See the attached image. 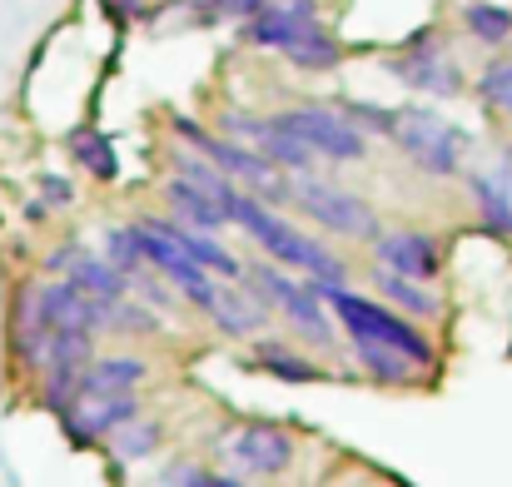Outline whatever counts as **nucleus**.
Here are the masks:
<instances>
[{"mask_svg":"<svg viewBox=\"0 0 512 487\" xmlns=\"http://www.w3.org/2000/svg\"><path fill=\"white\" fill-rule=\"evenodd\" d=\"M473 95H478V105H483L488 115L512 120V50L488 55V60L478 65V75H473Z\"/></svg>","mask_w":512,"mask_h":487,"instance_id":"25","label":"nucleus"},{"mask_svg":"<svg viewBox=\"0 0 512 487\" xmlns=\"http://www.w3.org/2000/svg\"><path fill=\"white\" fill-rule=\"evenodd\" d=\"M160 333H165V319H160L150 304H140L135 294L110 304V324H105V338H130V343H145V338H160Z\"/></svg>","mask_w":512,"mask_h":487,"instance_id":"26","label":"nucleus"},{"mask_svg":"<svg viewBox=\"0 0 512 487\" xmlns=\"http://www.w3.org/2000/svg\"><path fill=\"white\" fill-rule=\"evenodd\" d=\"M209 463L244 483H284L299 473L304 443L294 428H284L274 418H244V423H224L209 438Z\"/></svg>","mask_w":512,"mask_h":487,"instance_id":"4","label":"nucleus"},{"mask_svg":"<svg viewBox=\"0 0 512 487\" xmlns=\"http://www.w3.org/2000/svg\"><path fill=\"white\" fill-rule=\"evenodd\" d=\"M324 20V5L319 0H269L254 20L239 25V40L249 50H269V55H284L304 30H314Z\"/></svg>","mask_w":512,"mask_h":487,"instance_id":"12","label":"nucleus"},{"mask_svg":"<svg viewBox=\"0 0 512 487\" xmlns=\"http://www.w3.org/2000/svg\"><path fill=\"white\" fill-rule=\"evenodd\" d=\"M463 189H468V204H473V219L483 234L512 244V160L493 164H468L463 174Z\"/></svg>","mask_w":512,"mask_h":487,"instance_id":"11","label":"nucleus"},{"mask_svg":"<svg viewBox=\"0 0 512 487\" xmlns=\"http://www.w3.org/2000/svg\"><path fill=\"white\" fill-rule=\"evenodd\" d=\"M343 55H348V50H343V40L324 25V20H319L314 30H304V35L284 50V60H289L299 75H334V70L343 65Z\"/></svg>","mask_w":512,"mask_h":487,"instance_id":"24","label":"nucleus"},{"mask_svg":"<svg viewBox=\"0 0 512 487\" xmlns=\"http://www.w3.org/2000/svg\"><path fill=\"white\" fill-rule=\"evenodd\" d=\"M199 468H204V458H189V453H179V458H170V463H160V468L150 473V483H145V487H189Z\"/></svg>","mask_w":512,"mask_h":487,"instance_id":"30","label":"nucleus"},{"mask_svg":"<svg viewBox=\"0 0 512 487\" xmlns=\"http://www.w3.org/2000/svg\"><path fill=\"white\" fill-rule=\"evenodd\" d=\"M229 229H239L269 264H279V269H289V274H299V279H309V284H319V289L353 284L348 254H339V249L324 244V239H314L304 224H294L289 209H274V204H264V199H254V194H239L234 209H229Z\"/></svg>","mask_w":512,"mask_h":487,"instance_id":"1","label":"nucleus"},{"mask_svg":"<svg viewBox=\"0 0 512 487\" xmlns=\"http://www.w3.org/2000/svg\"><path fill=\"white\" fill-rule=\"evenodd\" d=\"M155 234H165L184 259H194L204 274H214L219 284H239L244 279V259L219 239V234H204V229H189V224H174L170 214H140Z\"/></svg>","mask_w":512,"mask_h":487,"instance_id":"13","label":"nucleus"},{"mask_svg":"<svg viewBox=\"0 0 512 487\" xmlns=\"http://www.w3.org/2000/svg\"><path fill=\"white\" fill-rule=\"evenodd\" d=\"M343 353H348V363H353L368 383H378V388H423V383H433L428 373H418L413 363H403L398 353H388V348H378V343H343Z\"/></svg>","mask_w":512,"mask_h":487,"instance_id":"20","label":"nucleus"},{"mask_svg":"<svg viewBox=\"0 0 512 487\" xmlns=\"http://www.w3.org/2000/svg\"><path fill=\"white\" fill-rule=\"evenodd\" d=\"M388 145L413 164L423 179H433V184L463 179V174H468V160H473V135H468L463 125H453L448 115L428 110V105L398 110V130H393Z\"/></svg>","mask_w":512,"mask_h":487,"instance_id":"6","label":"nucleus"},{"mask_svg":"<svg viewBox=\"0 0 512 487\" xmlns=\"http://www.w3.org/2000/svg\"><path fill=\"white\" fill-rule=\"evenodd\" d=\"M145 413V393H80L55 423L70 438V448H100L115 428Z\"/></svg>","mask_w":512,"mask_h":487,"instance_id":"10","label":"nucleus"},{"mask_svg":"<svg viewBox=\"0 0 512 487\" xmlns=\"http://www.w3.org/2000/svg\"><path fill=\"white\" fill-rule=\"evenodd\" d=\"M160 199H165V214H170L174 224H189V229H204V234H224V229H229V214H224L204 189H194L189 179L165 174Z\"/></svg>","mask_w":512,"mask_h":487,"instance_id":"19","label":"nucleus"},{"mask_svg":"<svg viewBox=\"0 0 512 487\" xmlns=\"http://www.w3.org/2000/svg\"><path fill=\"white\" fill-rule=\"evenodd\" d=\"M294 140H304L314 150L319 164H334V169H363L373 160V140L343 120L339 105H324V100H299V105H284V110H269Z\"/></svg>","mask_w":512,"mask_h":487,"instance_id":"7","label":"nucleus"},{"mask_svg":"<svg viewBox=\"0 0 512 487\" xmlns=\"http://www.w3.org/2000/svg\"><path fill=\"white\" fill-rule=\"evenodd\" d=\"M35 199H40L50 214H65V209H75L80 189H75V179H70V174H55V169H45V174L35 179Z\"/></svg>","mask_w":512,"mask_h":487,"instance_id":"29","label":"nucleus"},{"mask_svg":"<svg viewBox=\"0 0 512 487\" xmlns=\"http://www.w3.org/2000/svg\"><path fill=\"white\" fill-rule=\"evenodd\" d=\"M363 279H368V294H373L378 304H388L393 314H403V319H413V324L433 328V324H443V314H448V299H443L438 284H413V279H398V274H388V269H378V264H368Z\"/></svg>","mask_w":512,"mask_h":487,"instance_id":"14","label":"nucleus"},{"mask_svg":"<svg viewBox=\"0 0 512 487\" xmlns=\"http://www.w3.org/2000/svg\"><path fill=\"white\" fill-rule=\"evenodd\" d=\"M458 20H463V35L473 45H483L488 55L512 50V5H503V0H463Z\"/></svg>","mask_w":512,"mask_h":487,"instance_id":"21","label":"nucleus"},{"mask_svg":"<svg viewBox=\"0 0 512 487\" xmlns=\"http://www.w3.org/2000/svg\"><path fill=\"white\" fill-rule=\"evenodd\" d=\"M100 448H105V458H110L115 468H150V463L165 458V448H170V418L145 408V413L130 418L125 428H115Z\"/></svg>","mask_w":512,"mask_h":487,"instance_id":"16","label":"nucleus"},{"mask_svg":"<svg viewBox=\"0 0 512 487\" xmlns=\"http://www.w3.org/2000/svg\"><path fill=\"white\" fill-rule=\"evenodd\" d=\"M269 0H209V20H254Z\"/></svg>","mask_w":512,"mask_h":487,"instance_id":"31","label":"nucleus"},{"mask_svg":"<svg viewBox=\"0 0 512 487\" xmlns=\"http://www.w3.org/2000/svg\"><path fill=\"white\" fill-rule=\"evenodd\" d=\"M110 20L120 25H135V20H150V0H100Z\"/></svg>","mask_w":512,"mask_h":487,"instance_id":"32","label":"nucleus"},{"mask_svg":"<svg viewBox=\"0 0 512 487\" xmlns=\"http://www.w3.org/2000/svg\"><path fill=\"white\" fill-rule=\"evenodd\" d=\"M239 284L269 309V319H279L289 328V338L304 343L314 358H329V353L343 348L334 309H329V299L309 279H299V274H289V269H279L269 259H244V279Z\"/></svg>","mask_w":512,"mask_h":487,"instance_id":"2","label":"nucleus"},{"mask_svg":"<svg viewBox=\"0 0 512 487\" xmlns=\"http://www.w3.org/2000/svg\"><path fill=\"white\" fill-rule=\"evenodd\" d=\"M314 289H319V284H314ZM319 294H324L329 309H334V324H339L343 343H378V348L398 353L403 363H413V368L428 373V378L443 368V348H438V338H433L423 324L393 314L388 304H378L368 289L343 284V289H319Z\"/></svg>","mask_w":512,"mask_h":487,"instance_id":"3","label":"nucleus"},{"mask_svg":"<svg viewBox=\"0 0 512 487\" xmlns=\"http://www.w3.org/2000/svg\"><path fill=\"white\" fill-rule=\"evenodd\" d=\"M145 383H155V363L140 348H100L80 373V393H145Z\"/></svg>","mask_w":512,"mask_h":487,"instance_id":"17","label":"nucleus"},{"mask_svg":"<svg viewBox=\"0 0 512 487\" xmlns=\"http://www.w3.org/2000/svg\"><path fill=\"white\" fill-rule=\"evenodd\" d=\"M289 209L304 214L319 234H334L343 244L368 249L383 234V214L363 189H348L329 174H294L289 179Z\"/></svg>","mask_w":512,"mask_h":487,"instance_id":"5","label":"nucleus"},{"mask_svg":"<svg viewBox=\"0 0 512 487\" xmlns=\"http://www.w3.org/2000/svg\"><path fill=\"white\" fill-rule=\"evenodd\" d=\"M45 219H50V209L40 199H25V224H45Z\"/></svg>","mask_w":512,"mask_h":487,"instance_id":"34","label":"nucleus"},{"mask_svg":"<svg viewBox=\"0 0 512 487\" xmlns=\"http://www.w3.org/2000/svg\"><path fill=\"white\" fill-rule=\"evenodd\" d=\"M249 363H254L259 373L279 378V383H329V378H334V368H329L324 358H314L304 343H294V338H284V333H259V338L249 343Z\"/></svg>","mask_w":512,"mask_h":487,"instance_id":"15","label":"nucleus"},{"mask_svg":"<svg viewBox=\"0 0 512 487\" xmlns=\"http://www.w3.org/2000/svg\"><path fill=\"white\" fill-rule=\"evenodd\" d=\"M204 324L214 328L224 343H254L259 333H269V309L244 289V284H219Z\"/></svg>","mask_w":512,"mask_h":487,"instance_id":"18","label":"nucleus"},{"mask_svg":"<svg viewBox=\"0 0 512 487\" xmlns=\"http://www.w3.org/2000/svg\"><path fill=\"white\" fill-rule=\"evenodd\" d=\"M498 155H503V160H512V140H503V150H498Z\"/></svg>","mask_w":512,"mask_h":487,"instance_id":"35","label":"nucleus"},{"mask_svg":"<svg viewBox=\"0 0 512 487\" xmlns=\"http://www.w3.org/2000/svg\"><path fill=\"white\" fill-rule=\"evenodd\" d=\"M189 487H249L244 478H234V473H224V468H214V463H204L199 473H194V483Z\"/></svg>","mask_w":512,"mask_h":487,"instance_id":"33","label":"nucleus"},{"mask_svg":"<svg viewBox=\"0 0 512 487\" xmlns=\"http://www.w3.org/2000/svg\"><path fill=\"white\" fill-rule=\"evenodd\" d=\"M65 150H70V160L80 164L95 184H115V179H120V155H115V140H110L105 130L80 125V130L65 135Z\"/></svg>","mask_w":512,"mask_h":487,"instance_id":"23","label":"nucleus"},{"mask_svg":"<svg viewBox=\"0 0 512 487\" xmlns=\"http://www.w3.org/2000/svg\"><path fill=\"white\" fill-rule=\"evenodd\" d=\"M368 264L413 284H438L448 274V239L428 224H383V234L368 244Z\"/></svg>","mask_w":512,"mask_h":487,"instance_id":"8","label":"nucleus"},{"mask_svg":"<svg viewBox=\"0 0 512 487\" xmlns=\"http://www.w3.org/2000/svg\"><path fill=\"white\" fill-rule=\"evenodd\" d=\"M100 254L120 269V274H140L145 269V259H140V244H135V224L125 219V224H105V234H100Z\"/></svg>","mask_w":512,"mask_h":487,"instance_id":"27","label":"nucleus"},{"mask_svg":"<svg viewBox=\"0 0 512 487\" xmlns=\"http://www.w3.org/2000/svg\"><path fill=\"white\" fill-rule=\"evenodd\" d=\"M339 115L353 120L368 140H373V135H378V140H393V130H398V110H388V105H378V100H339Z\"/></svg>","mask_w":512,"mask_h":487,"instance_id":"28","label":"nucleus"},{"mask_svg":"<svg viewBox=\"0 0 512 487\" xmlns=\"http://www.w3.org/2000/svg\"><path fill=\"white\" fill-rule=\"evenodd\" d=\"M165 160H170V174H174V179H189L194 189H204V194H209V199H214L224 214H229V209H234V199L244 194V189H239L229 174H219V169H214L209 160L189 155V150H184V145H174V140L165 145Z\"/></svg>","mask_w":512,"mask_h":487,"instance_id":"22","label":"nucleus"},{"mask_svg":"<svg viewBox=\"0 0 512 487\" xmlns=\"http://www.w3.org/2000/svg\"><path fill=\"white\" fill-rule=\"evenodd\" d=\"M388 65V75L398 80V85H408V90H418V95H433V100H453V95H463L468 85V75H463V65L453 60V50L438 40V35H413L398 55H388L383 60Z\"/></svg>","mask_w":512,"mask_h":487,"instance_id":"9","label":"nucleus"}]
</instances>
